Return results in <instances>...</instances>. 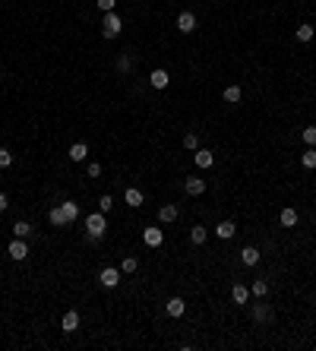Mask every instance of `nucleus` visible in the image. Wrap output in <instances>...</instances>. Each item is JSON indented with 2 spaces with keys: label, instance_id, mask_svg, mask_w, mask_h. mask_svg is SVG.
I'll return each mask as SVG.
<instances>
[{
  "label": "nucleus",
  "instance_id": "9d476101",
  "mask_svg": "<svg viewBox=\"0 0 316 351\" xmlns=\"http://www.w3.org/2000/svg\"><path fill=\"white\" fill-rule=\"evenodd\" d=\"M193 158H196V168H203V171L215 165V152H209V149H196Z\"/></svg>",
  "mask_w": 316,
  "mask_h": 351
},
{
  "label": "nucleus",
  "instance_id": "7c9ffc66",
  "mask_svg": "<svg viewBox=\"0 0 316 351\" xmlns=\"http://www.w3.org/2000/svg\"><path fill=\"white\" fill-rule=\"evenodd\" d=\"M300 136H303V143H307L310 149H316V127H303Z\"/></svg>",
  "mask_w": 316,
  "mask_h": 351
},
{
  "label": "nucleus",
  "instance_id": "bb28decb",
  "mask_svg": "<svg viewBox=\"0 0 316 351\" xmlns=\"http://www.w3.org/2000/svg\"><path fill=\"white\" fill-rule=\"evenodd\" d=\"M13 234H16V238H29V234H32V225H29L26 218H19L16 225H13Z\"/></svg>",
  "mask_w": 316,
  "mask_h": 351
},
{
  "label": "nucleus",
  "instance_id": "a211bd4d",
  "mask_svg": "<svg viewBox=\"0 0 316 351\" xmlns=\"http://www.w3.org/2000/svg\"><path fill=\"white\" fill-rule=\"evenodd\" d=\"M48 221H51V225H54V228H67V225H70V221H67V215H64V209H60V206H54V209H51V212H48Z\"/></svg>",
  "mask_w": 316,
  "mask_h": 351
},
{
  "label": "nucleus",
  "instance_id": "5701e85b",
  "mask_svg": "<svg viewBox=\"0 0 316 351\" xmlns=\"http://www.w3.org/2000/svg\"><path fill=\"white\" fill-rule=\"evenodd\" d=\"M206 238H209V231H206L203 225H193V228H190V241L196 244V247H200V244H206Z\"/></svg>",
  "mask_w": 316,
  "mask_h": 351
},
{
  "label": "nucleus",
  "instance_id": "412c9836",
  "mask_svg": "<svg viewBox=\"0 0 316 351\" xmlns=\"http://www.w3.org/2000/svg\"><path fill=\"white\" fill-rule=\"evenodd\" d=\"M250 295H253L256 301H263V298L269 295V282H266V278H256V282L250 285Z\"/></svg>",
  "mask_w": 316,
  "mask_h": 351
},
{
  "label": "nucleus",
  "instance_id": "dca6fc26",
  "mask_svg": "<svg viewBox=\"0 0 316 351\" xmlns=\"http://www.w3.org/2000/svg\"><path fill=\"white\" fill-rule=\"evenodd\" d=\"M253 320H256V323H272V310H269L263 301L253 304Z\"/></svg>",
  "mask_w": 316,
  "mask_h": 351
},
{
  "label": "nucleus",
  "instance_id": "2f4dec72",
  "mask_svg": "<svg viewBox=\"0 0 316 351\" xmlns=\"http://www.w3.org/2000/svg\"><path fill=\"white\" fill-rule=\"evenodd\" d=\"M10 165H13V152L4 146V149H0V168H10Z\"/></svg>",
  "mask_w": 316,
  "mask_h": 351
},
{
  "label": "nucleus",
  "instance_id": "cd10ccee",
  "mask_svg": "<svg viewBox=\"0 0 316 351\" xmlns=\"http://www.w3.org/2000/svg\"><path fill=\"white\" fill-rule=\"evenodd\" d=\"M300 165H303V168H310V171L316 168V149H310V146H307V152L300 155Z\"/></svg>",
  "mask_w": 316,
  "mask_h": 351
},
{
  "label": "nucleus",
  "instance_id": "2eb2a0df",
  "mask_svg": "<svg viewBox=\"0 0 316 351\" xmlns=\"http://www.w3.org/2000/svg\"><path fill=\"white\" fill-rule=\"evenodd\" d=\"M60 329H64V332H76V329H79V313H76V310H67V313H64Z\"/></svg>",
  "mask_w": 316,
  "mask_h": 351
},
{
  "label": "nucleus",
  "instance_id": "423d86ee",
  "mask_svg": "<svg viewBox=\"0 0 316 351\" xmlns=\"http://www.w3.org/2000/svg\"><path fill=\"white\" fill-rule=\"evenodd\" d=\"M183 190H186V196H203L206 193V181L203 178H183Z\"/></svg>",
  "mask_w": 316,
  "mask_h": 351
},
{
  "label": "nucleus",
  "instance_id": "9b49d317",
  "mask_svg": "<svg viewBox=\"0 0 316 351\" xmlns=\"http://www.w3.org/2000/svg\"><path fill=\"white\" fill-rule=\"evenodd\" d=\"M67 155H70V161H86L89 158V146L86 143H73L67 149Z\"/></svg>",
  "mask_w": 316,
  "mask_h": 351
},
{
  "label": "nucleus",
  "instance_id": "20e7f679",
  "mask_svg": "<svg viewBox=\"0 0 316 351\" xmlns=\"http://www.w3.org/2000/svg\"><path fill=\"white\" fill-rule=\"evenodd\" d=\"M120 278H123V272H120V269H114V266H108V269H101V272H98V282L104 288H117V285H120Z\"/></svg>",
  "mask_w": 316,
  "mask_h": 351
},
{
  "label": "nucleus",
  "instance_id": "f704fd0d",
  "mask_svg": "<svg viewBox=\"0 0 316 351\" xmlns=\"http://www.w3.org/2000/svg\"><path fill=\"white\" fill-rule=\"evenodd\" d=\"M95 4H98V10H101V13H111V10H114V4H117V0H95Z\"/></svg>",
  "mask_w": 316,
  "mask_h": 351
},
{
  "label": "nucleus",
  "instance_id": "6e6552de",
  "mask_svg": "<svg viewBox=\"0 0 316 351\" xmlns=\"http://www.w3.org/2000/svg\"><path fill=\"white\" fill-rule=\"evenodd\" d=\"M177 29H180L183 35H190V32L196 29V16L190 13V10H180V16H177Z\"/></svg>",
  "mask_w": 316,
  "mask_h": 351
},
{
  "label": "nucleus",
  "instance_id": "6ab92c4d",
  "mask_svg": "<svg viewBox=\"0 0 316 351\" xmlns=\"http://www.w3.org/2000/svg\"><path fill=\"white\" fill-rule=\"evenodd\" d=\"M234 231H237V228H234V221H231V218H225V221H218V225H215V234H218L221 241L234 238Z\"/></svg>",
  "mask_w": 316,
  "mask_h": 351
},
{
  "label": "nucleus",
  "instance_id": "4be33fe9",
  "mask_svg": "<svg viewBox=\"0 0 316 351\" xmlns=\"http://www.w3.org/2000/svg\"><path fill=\"white\" fill-rule=\"evenodd\" d=\"M60 209H64L67 221H76V218H79V203H73V200H64V203H60Z\"/></svg>",
  "mask_w": 316,
  "mask_h": 351
},
{
  "label": "nucleus",
  "instance_id": "b1692460",
  "mask_svg": "<svg viewBox=\"0 0 316 351\" xmlns=\"http://www.w3.org/2000/svg\"><path fill=\"white\" fill-rule=\"evenodd\" d=\"M221 95H225V101H228V104H237L243 92H240V86H228L225 92H221Z\"/></svg>",
  "mask_w": 316,
  "mask_h": 351
},
{
  "label": "nucleus",
  "instance_id": "aec40b11",
  "mask_svg": "<svg viewBox=\"0 0 316 351\" xmlns=\"http://www.w3.org/2000/svg\"><path fill=\"white\" fill-rule=\"evenodd\" d=\"M240 263L243 266H260V250L256 247H243L240 250Z\"/></svg>",
  "mask_w": 316,
  "mask_h": 351
},
{
  "label": "nucleus",
  "instance_id": "c9c22d12",
  "mask_svg": "<svg viewBox=\"0 0 316 351\" xmlns=\"http://www.w3.org/2000/svg\"><path fill=\"white\" fill-rule=\"evenodd\" d=\"M7 206H10V200H7V193H0V212H7Z\"/></svg>",
  "mask_w": 316,
  "mask_h": 351
},
{
  "label": "nucleus",
  "instance_id": "0eeeda50",
  "mask_svg": "<svg viewBox=\"0 0 316 351\" xmlns=\"http://www.w3.org/2000/svg\"><path fill=\"white\" fill-rule=\"evenodd\" d=\"M168 83H171L168 70H152V73H149V86L152 89H168Z\"/></svg>",
  "mask_w": 316,
  "mask_h": 351
},
{
  "label": "nucleus",
  "instance_id": "f257e3e1",
  "mask_svg": "<svg viewBox=\"0 0 316 351\" xmlns=\"http://www.w3.org/2000/svg\"><path fill=\"white\" fill-rule=\"evenodd\" d=\"M104 231H108V218H104V212L86 215V241L89 244H98L104 238Z\"/></svg>",
  "mask_w": 316,
  "mask_h": 351
},
{
  "label": "nucleus",
  "instance_id": "ddd939ff",
  "mask_svg": "<svg viewBox=\"0 0 316 351\" xmlns=\"http://www.w3.org/2000/svg\"><path fill=\"white\" fill-rule=\"evenodd\" d=\"M297 218H300V215H297V209H291V206H285V209H282V215H278L282 228H294V225H297Z\"/></svg>",
  "mask_w": 316,
  "mask_h": 351
},
{
  "label": "nucleus",
  "instance_id": "393cba45",
  "mask_svg": "<svg viewBox=\"0 0 316 351\" xmlns=\"http://www.w3.org/2000/svg\"><path fill=\"white\" fill-rule=\"evenodd\" d=\"M316 29L310 26V22H303V26H297V41H313Z\"/></svg>",
  "mask_w": 316,
  "mask_h": 351
},
{
  "label": "nucleus",
  "instance_id": "72a5a7b5",
  "mask_svg": "<svg viewBox=\"0 0 316 351\" xmlns=\"http://www.w3.org/2000/svg\"><path fill=\"white\" fill-rule=\"evenodd\" d=\"M86 174H89L92 181H95V178H101V165H98V161H92V165L86 168Z\"/></svg>",
  "mask_w": 316,
  "mask_h": 351
},
{
  "label": "nucleus",
  "instance_id": "f03ea898",
  "mask_svg": "<svg viewBox=\"0 0 316 351\" xmlns=\"http://www.w3.org/2000/svg\"><path fill=\"white\" fill-rule=\"evenodd\" d=\"M120 29H123V22H120V16H117L114 10H111V13H104V19H101V35H104V38H108V41L117 38Z\"/></svg>",
  "mask_w": 316,
  "mask_h": 351
},
{
  "label": "nucleus",
  "instance_id": "39448f33",
  "mask_svg": "<svg viewBox=\"0 0 316 351\" xmlns=\"http://www.w3.org/2000/svg\"><path fill=\"white\" fill-rule=\"evenodd\" d=\"M143 241H146V247L158 250L161 244H165V231H161V228H146V231H143Z\"/></svg>",
  "mask_w": 316,
  "mask_h": 351
},
{
  "label": "nucleus",
  "instance_id": "f8f14e48",
  "mask_svg": "<svg viewBox=\"0 0 316 351\" xmlns=\"http://www.w3.org/2000/svg\"><path fill=\"white\" fill-rule=\"evenodd\" d=\"M174 218H177V206H174V203H165L158 209V221H161V225H171Z\"/></svg>",
  "mask_w": 316,
  "mask_h": 351
},
{
  "label": "nucleus",
  "instance_id": "473e14b6",
  "mask_svg": "<svg viewBox=\"0 0 316 351\" xmlns=\"http://www.w3.org/2000/svg\"><path fill=\"white\" fill-rule=\"evenodd\" d=\"M111 206H114V200H111V193H104L101 200H98V209L101 212H111Z\"/></svg>",
  "mask_w": 316,
  "mask_h": 351
},
{
  "label": "nucleus",
  "instance_id": "4468645a",
  "mask_svg": "<svg viewBox=\"0 0 316 351\" xmlns=\"http://www.w3.org/2000/svg\"><path fill=\"white\" fill-rule=\"evenodd\" d=\"M165 310H168V317H183V310H186V304H183V298H168V304H165Z\"/></svg>",
  "mask_w": 316,
  "mask_h": 351
},
{
  "label": "nucleus",
  "instance_id": "7ed1b4c3",
  "mask_svg": "<svg viewBox=\"0 0 316 351\" xmlns=\"http://www.w3.org/2000/svg\"><path fill=\"white\" fill-rule=\"evenodd\" d=\"M7 253H10V260L22 263V260H26V256H29V244H26V238H16V241H10Z\"/></svg>",
  "mask_w": 316,
  "mask_h": 351
},
{
  "label": "nucleus",
  "instance_id": "f3484780",
  "mask_svg": "<svg viewBox=\"0 0 316 351\" xmlns=\"http://www.w3.org/2000/svg\"><path fill=\"white\" fill-rule=\"evenodd\" d=\"M231 301H234V304H247V301H250V288L234 282V288H231Z\"/></svg>",
  "mask_w": 316,
  "mask_h": 351
},
{
  "label": "nucleus",
  "instance_id": "1a4fd4ad",
  "mask_svg": "<svg viewBox=\"0 0 316 351\" xmlns=\"http://www.w3.org/2000/svg\"><path fill=\"white\" fill-rule=\"evenodd\" d=\"M123 200H127V206H130V209H139V206L146 203V196H143V190H139V187H127Z\"/></svg>",
  "mask_w": 316,
  "mask_h": 351
},
{
  "label": "nucleus",
  "instance_id": "a878e982",
  "mask_svg": "<svg viewBox=\"0 0 316 351\" xmlns=\"http://www.w3.org/2000/svg\"><path fill=\"white\" fill-rule=\"evenodd\" d=\"M133 70V57L130 54H120L117 57V73H130Z\"/></svg>",
  "mask_w": 316,
  "mask_h": 351
},
{
  "label": "nucleus",
  "instance_id": "c756f323",
  "mask_svg": "<svg viewBox=\"0 0 316 351\" xmlns=\"http://www.w3.org/2000/svg\"><path fill=\"white\" fill-rule=\"evenodd\" d=\"M183 149L196 152V149H200V136H196V133H183Z\"/></svg>",
  "mask_w": 316,
  "mask_h": 351
},
{
  "label": "nucleus",
  "instance_id": "c85d7f7f",
  "mask_svg": "<svg viewBox=\"0 0 316 351\" xmlns=\"http://www.w3.org/2000/svg\"><path fill=\"white\" fill-rule=\"evenodd\" d=\"M136 269H139V260H136V256H127V260L120 263V272H123V275H130V272H136Z\"/></svg>",
  "mask_w": 316,
  "mask_h": 351
}]
</instances>
